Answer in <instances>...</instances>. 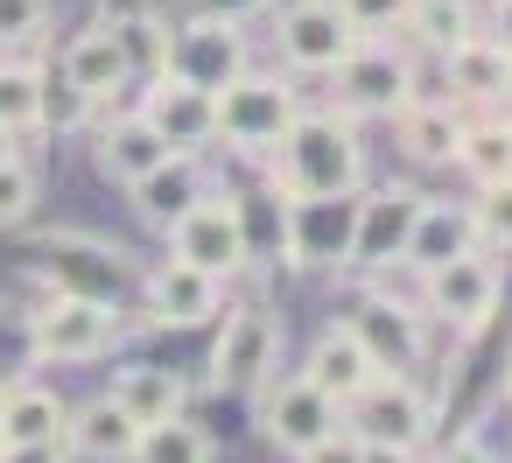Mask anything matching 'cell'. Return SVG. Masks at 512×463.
Segmentation results:
<instances>
[{
	"label": "cell",
	"mask_w": 512,
	"mask_h": 463,
	"mask_svg": "<svg viewBox=\"0 0 512 463\" xmlns=\"http://www.w3.org/2000/svg\"><path fill=\"white\" fill-rule=\"evenodd\" d=\"M365 176L358 120L351 113H295L274 141V183L281 197H351Z\"/></svg>",
	"instance_id": "1"
},
{
	"label": "cell",
	"mask_w": 512,
	"mask_h": 463,
	"mask_svg": "<svg viewBox=\"0 0 512 463\" xmlns=\"http://www.w3.org/2000/svg\"><path fill=\"white\" fill-rule=\"evenodd\" d=\"M211 106H218V148H239V155H274V141L302 113L295 85L281 71H253V64L239 78H225L211 92Z\"/></svg>",
	"instance_id": "2"
},
{
	"label": "cell",
	"mask_w": 512,
	"mask_h": 463,
	"mask_svg": "<svg viewBox=\"0 0 512 463\" xmlns=\"http://www.w3.org/2000/svg\"><path fill=\"white\" fill-rule=\"evenodd\" d=\"M120 344V309L106 295H78V288H57L29 309V351L50 358V365H92Z\"/></svg>",
	"instance_id": "3"
},
{
	"label": "cell",
	"mask_w": 512,
	"mask_h": 463,
	"mask_svg": "<svg viewBox=\"0 0 512 463\" xmlns=\"http://www.w3.org/2000/svg\"><path fill=\"white\" fill-rule=\"evenodd\" d=\"M330 78H337V113L351 120H393L400 106H414V64L386 36H358V50Z\"/></svg>",
	"instance_id": "4"
},
{
	"label": "cell",
	"mask_w": 512,
	"mask_h": 463,
	"mask_svg": "<svg viewBox=\"0 0 512 463\" xmlns=\"http://www.w3.org/2000/svg\"><path fill=\"white\" fill-rule=\"evenodd\" d=\"M225 330H218V351H211V386L218 393H260L274 372H281V316L260 309V302H239V309H218Z\"/></svg>",
	"instance_id": "5"
},
{
	"label": "cell",
	"mask_w": 512,
	"mask_h": 463,
	"mask_svg": "<svg viewBox=\"0 0 512 463\" xmlns=\"http://www.w3.org/2000/svg\"><path fill=\"white\" fill-rule=\"evenodd\" d=\"M498 295H505V281H498V260L484 246H470V253L421 274V309L449 330H484L498 316Z\"/></svg>",
	"instance_id": "6"
},
{
	"label": "cell",
	"mask_w": 512,
	"mask_h": 463,
	"mask_svg": "<svg viewBox=\"0 0 512 463\" xmlns=\"http://www.w3.org/2000/svg\"><path fill=\"white\" fill-rule=\"evenodd\" d=\"M169 253L204 267V274H218V281H232V274L253 267V225H246V211L232 197H204L190 218L169 225Z\"/></svg>",
	"instance_id": "7"
},
{
	"label": "cell",
	"mask_w": 512,
	"mask_h": 463,
	"mask_svg": "<svg viewBox=\"0 0 512 463\" xmlns=\"http://www.w3.org/2000/svg\"><path fill=\"white\" fill-rule=\"evenodd\" d=\"M253 414H260V435L274 442V449H288V456H302L309 442H323L337 421H344V407L323 393V386H309L302 372L295 379H267L260 393H253Z\"/></svg>",
	"instance_id": "8"
},
{
	"label": "cell",
	"mask_w": 512,
	"mask_h": 463,
	"mask_svg": "<svg viewBox=\"0 0 512 463\" xmlns=\"http://www.w3.org/2000/svg\"><path fill=\"white\" fill-rule=\"evenodd\" d=\"M274 50L288 71H309V78H330L351 50H358V29L344 22L337 0H295L281 8V29H274Z\"/></svg>",
	"instance_id": "9"
},
{
	"label": "cell",
	"mask_w": 512,
	"mask_h": 463,
	"mask_svg": "<svg viewBox=\"0 0 512 463\" xmlns=\"http://www.w3.org/2000/svg\"><path fill=\"white\" fill-rule=\"evenodd\" d=\"M351 197H281V260L288 267H344L351 246Z\"/></svg>",
	"instance_id": "10"
},
{
	"label": "cell",
	"mask_w": 512,
	"mask_h": 463,
	"mask_svg": "<svg viewBox=\"0 0 512 463\" xmlns=\"http://www.w3.org/2000/svg\"><path fill=\"white\" fill-rule=\"evenodd\" d=\"M414 211H421V190H407V183H386V190L358 197V211H351V246H344V267H358V274H386V267H400Z\"/></svg>",
	"instance_id": "11"
},
{
	"label": "cell",
	"mask_w": 512,
	"mask_h": 463,
	"mask_svg": "<svg viewBox=\"0 0 512 463\" xmlns=\"http://www.w3.org/2000/svg\"><path fill=\"white\" fill-rule=\"evenodd\" d=\"M169 78L197 85V92H218L225 78L246 71V29L239 22H211V15H190L169 29Z\"/></svg>",
	"instance_id": "12"
},
{
	"label": "cell",
	"mask_w": 512,
	"mask_h": 463,
	"mask_svg": "<svg viewBox=\"0 0 512 463\" xmlns=\"http://www.w3.org/2000/svg\"><path fill=\"white\" fill-rule=\"evenodd\" d=\"M344 428H351L358 442L421 449V435H428V400L407 386V372H379L358 400H344Z\"/></svg>",
	"instance_id": "13"
},
{
	"label": "cell",
	"mask_w": 512,
	"mask_h": 463,
	"mask_svg": "<svg viewBox=\"0 0 512 463\" xmlns=\"http://www.w3.org/2000/svg\"><path fill=\"white\" fill-rule=\"evenodd\" d=\"M141 309H148L155 330H197V323H211V316L225 309V281L169 253L162 267H148V281H141Z\"/></svg>",
	"instance_id": "14"
},
{
	"label": "cell",
	"mask_w": 512,
	"mask_h": 463,
	"mask_svg": "<svg viewBox=\"0 0 512 463\" xmlns=\"http://www.w3.org/2000/svg\"><path fill=\"white\" fill-rule=\"evenodd\" d=\"M344 330L365 344V358H372L379 372H407V365H421V344H428L421 309H407V302H393V295H372V288L344 309Z\"/></svg>",
	"instance_id": "15"
},
{
	"label": "cell",
	"mask_w": 512,
	"mask_h": 463,
	"mask_svg": "<svg viewBox=\"0 0 512 463\" xmlns=\"http://www.w3.org/2000/svg\"><path fill=\"white\" fill-rule=\"evenodd\" d=\"M141 120H148L169 148H183V155L218 148V106H211V92H197V85H183V78H169V71L141 85Z\"/></svg>",
	"instance_id": "16"
},
{
	"label": "cell",
	"mask_w": 512,
	"mask_h": 463,
	"mask_svg": "<svg viewBox=\"0 0 512 463\" xmlns=\"http://www.w3.org/2000/svg\"><path fill=\"white\" fill-rule=\"evenodd\" d=\"M127 190H134V211H141V225H155V232H169L176 218H190V211L211 197V183H204V162H197V155H183V148H176V155H162V162H155L148 176H134Z\"/></svg>",
	"instance_id": "17"
},
{
	"label": "cell",
	"mask_w": 512,
	"mask_h": 463,
	"mask_svg": "<svg viewBox=\"0 0 512 463\" xmlns=\"http://www.w3.org/2000/svg\"><path fill=\"white\" fill-rule=\"evenodd\" d=\"M442 71H449V99L456 106H498V99H512V57L484 29H470L463 43H449Z\"/></svg>",
	"instance_id": "18"
},
{
	"label": "cell",
	"mask_w": 512,
	"mask_h": 463,
	"mask_svg": "<svg viewBox=\"0 0 512 463\" xmlns=\"http://www.w3.org/2000/svg\"><path fill=\"white\" fill-rule=\"evenodd\" d=\"M302 379H309V386H323V393L344 407V400H358V393L379 379V365L365 358V344H358L344 323H330V330L309 344V358H302Z\"/></svg>",
	"instance_id": "19"
},
{
	"label": "cell",
	"mask_w": 512,
	"mask_h": 463,
	"mask_svg": "<svg viewBox=\"0 0 512 463\" xmlns=\"http://www.w3.org/2000/svg\"><path fill=\"white\" fill-rule=\"evenodd\" d=\"M71 85H85L99 106L106 99H120L127 85H134V71H127V57H120V43H113V22H92V29H78L71 43H64V64H57Z\"/></svg>",
	"instance_id": "20"
},
{
	"label": "cell",
	"mask_w": 512,
	"mask_h": 463,
	"mask_svg": "<svg viewBox=\"0 0 512 463\" xmlns=\"http://www.w3.org/2000/svg\"><path fill=\"white\" fill-rule=\"evenodd\" d=\"M470 246H477L470 211H463V204H442V197H421V211H414V225H407L400 267L428 274V267H442V260H456V253H470Z\"/></svg>",
	"instance_id": "21"
},
{
	"label": "cell",
	"mask_w": 512,
	"mask_h": 463,
	"mask_svg": "<svg viewBox=\"0 0 512 463\" xmlns=\"http://www.w3.org/2000/svg\"><path fill=\"white\" fill-rule=\"evenodd\" d=\"M106 400L127 414V421H169V414H183L190 407V379L183 372H169V365H120L113 372V386H106Z\"/></svg>",
	"instance_id": "22"
},
{
	"label": "cell",
	"mask_w": 512,
	"mask_h": 463,
	"mask_svg": "<svg viewBox=\"0 0 512 463\" xmlns=\"http://www.w3.org/2000/svg\"><path fill=\"white\" fill-rule=\"evenodd\" d=\"M92 155H99V176H106V183H134V176H148V169H155L162 155H176V148H169V141L141 120V106H134V113H120V120L99 127V148H92Z\"/></svg>",
	"instance_id": "23"
},
{
	"label": "cell",
	"mask_w": 512,
	"mask_h": 463,
	"mask_svg": "<svg viewBox=\"0 0 512 463\" xmlns=\"http://www.w3.org/2000/svg\"><path fill=\"white\" fill-rule=\"evenodd\" d=\"M134 435H141V421H127L106 393L85 400V407H71V421H64L71 456H92V463H127L134 456Z\"/></svg>",
	"instance_id": "24"
},
{
	"label": "cell",
	"mask_w": 512,
	"mask_h": 463,
	"mask_svg": "<svg viewBox=\"0 0 512 463\" xmlns=\"http://www.w3.org/2000/svg\"><path fill=\"white\" fill-rule=\"evenodd\" d=\"M71 400L57 386H8L0 393V442H36V435H64Z\"/></svg>",
	"instance_id": "25"
},
{
	"label": "cell",
	"mask_w": 512,
	"mask_h": 463,
	"mask_svg": "<svg viewBox=\"0 0 512 463\" xmlns=\"http://www.w3.org/2000/svg\"><path fill=\"white\" fill-rule=\"evenodd\" d=\"M400 120V141H407V155L414 162H456V134H463V113L449 106V99H428V106H400L393 113Z\"/></svg>",
	"instance_id": "26"
},
{
	"label": "cell",
	"mask_w": 512,
	"mask_h": 463,
	"mask_svg": "<svg viewBox=\"0 0 512 463\" xmlns=\"http://www.w3.org/2000/svg\"><path fill=\"white\" fill-rule=\"evenodd\" d=\"M456 169L470 183H505L512 176V120H463L456 134Z\"/></svg>",
	"instance_id": "27"
},
{
	"label": "cell",
	"mask_w": 512,
	"mask_h": 463,
	"mask_svg": "<svg viewBox=\"0 0 512 463\" xmlns=\"http://www.w3.org/2000/svg\"><path fill=\"white\" fill-rule=\"evenodd\" d=\"M113 43H120V57H127L134 85L162 78V64H169V22H162V15H148V8L113 15Z\"/></svg>",
	"instance_id": "28"
},
{
	"label": "cell",
	"mask_w": 512,
	"mask_h": 463,
	"mask_svg": "<svg viewBox=\"0 0 512 463\" xmlns=\"http://www.w3.org/2000/svg\"><path fill=\"white\" fill-rule=\"evenodd\" d=\"M127 463H211V435L190 414H169V421H148L134 435V456Z\"/></svg>",
	"instance_id": "29"
},
{
	"label": "cell",
	"mask_w": 512,
	"mask_h": 463,
	"mask_svg": "<svg viewBox=\"0 0 512 463\" xmlns=\"http://www.w3.org/2000/svg\"><path fill=\"white\" fill-rule=\"evenodd\" d=\"M407 36H421L435 57L449 50V43H463L477 22H470V0H407V22H400Z\"/></svg>",
	"instance_id": "30"
},
{
	"label": "cell",
	"mask_w": 512,
	"mask_h": 463,
	"mask_svg": "<svg viewBox=\"0 0 512 463\" xmlns=\"http://www.w3.org/2000/svg\"><path fill=\"white\" fill-rule=\"evenodd\" d=\"M92 113H99V99H92L85 85H71L64 71L43 78V113H36V127H50V134H85Z\"/></svg>",
	"instance_id": "31"
},
{
	"label": "cell",
	"mask_w": 512,
	"mask_h": 463,
	"mask_svg": "<svg viewBox=\"0 0 512 463\" xmlns=\"http://www.w3.org/2000/svg\"><path fill=\"white\" fill-rule=\"evenodd\" d=\"M463 211H470V232H477V246H491V253H512V176H505V183H477V197H470Z\"/></svg>",
	"instance_id": "32"
},
{
	"label": "cell",
	"mask_w": 512,
	"mask_h": 463,
	"mask_svg": "<svg viewBox=\"0 0 512 463\" xmlns=\"http://www.w3.org/2000/svg\"><path fill=\"white\" fill-rule=\"evenodd\" d=\"M43 113V71L36 64H0V127L29 134Z\"/></svg>",
	"instance_id": "33"
},
{
	"label": "cell",
	"mask_w": 512,
	"mask_h": 463,
	"mask_svg": "<svg viewBox=\"0 0 512 463\" xmlns=\"http://www.w3.org/2000/svg\"><path fill=\"white\" fill-rule=\"evenodd\" d=\"M36 197H43L36 169H29L22 155H8V162H0V232H15V225L36 211Z\"/></svg>",
	"instance_id": "34"
},
{
	"label": "cell",
	"mask_w": 512,
	"mask_h": 463,
	"mask_svg": "<svg viewBox=\"0 0 512 463\" xmlns=\"http://www.w3.org/2000/svg\"><path fill=\"white\" fill-rule=\"evenodd\" d=\"M43 22H50V0H0V57L22 50V43H36Z\"/></svg>",
	"instance_id": "35"
},
{
	"label": "cell",
	"mask_w": 512,
	"mask_h": 463,
	"mask_svg": "<svg viewBox=\"0 0 512 463\" xmlns=\"http://www.w3.org/2000/svg\"><path fill=\"white\" fill-rule=\"evenodd\" d=\"M337 8H344V22L358 36H386V29L407 22V0H337Z\"/></svg>",
	"instance_id": "36"
},
{
	"label": "cell",
	"mask_w": 512,
	"mask_h": 463,
	"mask_svg": "<svg viewBox=\"0 0 512 463\" xmlns=\"http://www.w3.org/2000/svg\"><path fill=\"white\" fill-rule=\"evenodd\" d=\"M0 463H78L64 435H36V442H0Z\"/></svg>",
	"instance_id": "37"
},
{
	"label": "cell",
	"mask_w": 512,
	"mask_h": 463,
	"mask_svg": "<svg viewBox=\"0 0 512 463\" xmlns=\"http://www.w3.org/2000/svg\"><path fill=\"white\" fill-rule=\"evenodd\" d=\"M358 456H365V442H358V435H351V428L337 421V428H330L323 442H309V449H302L295 463H358Z\"/></svg>",
	"instance_id": "38"
},
{
	"label": "cell",
	"mask_w": 512,
	"mask_h": 463,
	"mask_svg": "<svg viewBox=\"0 0 512 463\" xmlns=\"http://www.w3.org/2000/svg\"><path fill=\"white\" fill-rule=\"evenodd\" d=\"M190 15H211V22H260V15H274V0H190Z\"/></svg>",
	"instance_id": "39"
},
{
	"label": "cell",
	"mask_w": 512,
	"mask_h": 463,
	"mask_svg": "<svg viewBox=\"0 0 512 463\" xmlns=\"http://www.w3.org/2000/svg\"><path fill=\"white\" fill-rule=\"evenodd\" d=\"M435 463H498V456H491V442H484V435H456Z\"/></svg>",
	"instance_id": "40"
},
{
	"label": "cell",
	"mask_w": 512,
	"mask_h": 463,
	"mask_svg": "<svg viewBox=\"0 0 512 463\" xmlns=\"http://www.w3.org/2000/svg\"><path fill=\"white\" fill-rule=\"evenodd\" d=\"M505 57H512V0H491V29H484Z\"/></svg>",
	"instance_id": "41"
},
{
	"label": "cell",
	"mask_w": 512,
	"mask_h": 463,
	"mask_svg": "<svg viewBox=\"0 0 512 463\" xmlns=\"http://www.w3.org/2000/svg\"><path fill=\"white\" fill-rule=\"evenodd\" d=\"M358 463H421L414 449H386V442H365V456Z\"/></svg>",
	"instance_id": "42"
},
{
	"label": "cell",
	"mask_w": 512,
	"mask_h": 463,
	"mask_svg": "<svg viewBox=\"0 0 512 463\" xmlns=\"http://www.w3.org/2000/svg\"><path fill=\"white\" fill-rule=\"evenodd\" d=\"M8 155H22V134H15V127H0V162H8Z\"/></svg>",
	"instance_id": "43"
},
{
	"label": "cell",
	"mask_w": 512,
	"mask_h": 463,
	"mask_svg": "<svg viewBox=\"0 0 512 463\" xmlns=\"http://www.w3.org/2000/svg\"><path fill=\"white\" fill-rule=\"evenodd\" d=\"M505 120H512V113H505Z\"/></svg>",
	"instance_id": "44"
}]
</instances>
